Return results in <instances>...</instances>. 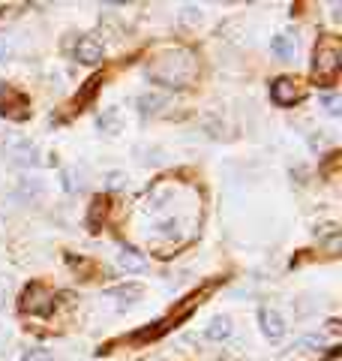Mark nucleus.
Returning a JSON list of instances; mask_svg holds the SVG:
<instances>
[{
  "instance_id": "obj_1",
  "label": "nucleus",
  "mask_w": 342,
  "mask_h": 361,
  "mask_svg": "<svg viewBox=\"0 0 342 361\" xmlns=\"http://www.w3.org/2000/svg\"><path fill=\"white\" fill-rule=\"evenodd\" d=\"M195 73H198L195 57H193V52H186V48H171V52L159 55L154 64L147 66V76L165 87H186L195 78Z\"/></svg>"
},
{
  "instance_id": "obj_2",
  "label": "nucleus",
  "mask_w": 342,
  "mask_h": 361,
  "mask_svg": "<svg viewBox=\"0 0 342 361\" xmlns=\"http://www.w3.org/2000/svg\"><path fill=\"white\" fill-rule=\"evenodd\" d=\"M339 73V43L334 36H321L313 55V78L318 85H334Z\"/></svg>"
},
{
  "instance_id": "obj_3",
  "label": "nucleus",
  "mask_w": 342,
  "mask_h": 361,
  "mask_svg": "<svg viewBox=\"0 0 342 361\" xmlns=\"http://www.w3.org/2000/svg\"><path fill=\"white\" fill-rule=\"evenodd\" d=\"M52 304H54V295L48 292L43 283H30L24 289V295H22V307L27 310V313H39V316H43V313L52 310Z\"/></svg>"
},
{
  "instance_id": "obj_4",
  "label": "nucleus",
  "mask_w": 342,
  "mask_h": 361,
  "mask_svg": "<svg viewBox=\"0 0 342 361\" xmlns=\"http://www.w3.org/2000/svg\"><path fill=\"white\" fill-rule=\"evenodd\" d=\"M0 115L3 118H13V120H24L30 115V106L22 94H15V90L3 87L0 90Z\"/></svg>"
},
{
  "instance_id": "obj_5",
  "label": "nucleus",
  "mask_w": 342,
  "mask_h": 361,
  "mask_svg": "<svg viewBox=\"0 0 342 361\" xmlns=\"http://www.w3.org/2000/svg\"><path fill=\"white\" fill-rule=\"evenodd\" d=\"M258 323H261V331H265V337L270 340H279L285 334V319L276 313V310H270V307H261L258 310Z\"/></svg>"
},
{
  "instance_id": "obj_6",
  "label": "nucleus",
  "mask_w": 342,
  "mask_h": 361,
  "mask_svg": "<svg viewBox=\"0 0 342 361\" xmlns=\"http://www.w3.org/2000/svg\"><path fill=\"white\" fill-rule=\"evenodd\" d=\"M270 97L276 99L279 106H291V103H297L300 99V90H297V85L291 82V78H276L274 85H270Z\"/></svg>"
},
{
  "instance_id": "obj_7",
  "label": "nucleus",
  "mask_w": 342,
  "mask_h": 361,
  "mask_svg": "<svg viewBox=\"0 0 342 361\" xmlns=\"http://www.w3.org/2000/svg\"><path fill=\"white\" fill-rule=\"evenodd\" d=\"M75 57L78 64H96V60H103V43L96 36H82L75 45Z\"/></svg>"
},
{
  "instance_id": "obj_8",
  "label": "nucleus",
  "mask_w": 342,
  "mask_h": 361,
  "mask_svg": "<svg viewBox=\"0 0 342 361\" xmlns=\"http://www.w3.org/2000/svg\"><path fill=\"white\" fill-rule=\"evenodd\" d=\"M117 265L124 268V271H129V274H138V271L147 268V259L138 253L135 247H120L117 250Z\"/></svg>"
},
{
  "instance_id": "obj_9",
  "label": "nucleus",
  "mask_w": 342,
  "mask_h": 361,
  "mask_svg": "<svg viewBox=\"0 0 342 361\" xmlns=\"http://www.w3.org/2000/svg\"><path fill=\"white\" fill-rule=\"evenodd\" d=\"M231 334H235V325H231L228 316H214L205 328V337L207 340H228Z\"/></svg>"
},
{
  "instance_id": "obj_10",
  "label": "nucleus",
  "mask_w": 342,
  "mask_h": 361,
  "mask_svg": "<svg viewBox=\"0 0 342 361\" xmlns=\"http://www.w3.org/2000/svg\"><path fill=\"white\" fill-rule=\"evenodd\" d=\"M108 295H112V298H120V301H126V304H133V301L142 298V286H138V283L114 286V289H108Z\"/></svg>"
},
{
  "instance_id": "obj_11",
  "label": "nucleus",
  "mask_w": 342,
  "mask_h": 361,
  "mask_svg": "<svg viewBox=\"0 0 342 361\" xmlns=\"http://www.w3.org/2000/svg\"><path fill=\"white\" fill-rule=\"evenodd\" d=\"M13 154L22 160V163H36L39 148H36V145H30V142H18V145H13Z\"/></svg>"
},
{
  "instance_id": "obj_12",
  "label": "nucleus",
  "mask_w": 342,
  "mask_h": 361,
  "mask_svg": "<svg viewBox=\"0 0 342 361\" xmlns=\"http://www.w3.org/2000/svg\"><path fill=\"white\" fill-rule=\"evenodd\" d=\"M274 52H276L279 57H295V39L276 36V39H274Z\"/></svg>"
},
{
  "instance_id": "obj_13",
  "label": "nucleus",
  "mask_w": 342,
  "mask_h": 361,
  "mask_svg": "<svg viewBox=\"0 0 342 361\" xmlns=\"http://www.w3.org/2000/svg\"><path fill=\"white\" fill-rule=\"evenodd\" d=\"M22 361H54V355L48 353V349H39V346H36V349H27Z\"/></svg>"
},
{
  "instance_id": "obj_14",
  "label": "nucleus",
  "mask_w": 342,
  "mask_h": 361,
  "mask_svg": "<svg viewBox=\"0 0 342 361\" xmlns=\"http://www.w3.org/2000/svg\"><path fill=\"white\" fill-rule=\"evenodd\" d=\"M138 106H142L144 112H147V108H159V106H163V97H142V99H138Z\"/></svg>"
},
{
  "instance_id": "obj_15",
  "label": "nucleus",
  "mask_w": 342,
  "mask_h": 361,
  "mask_svg": "<svg viewBox=\"0 0 342 361\" xmlns=\"http://www.w3.org/2000/svg\"><path fill=\"white\" fill-rule=\"evenodd\" d=\"M325 106H327V108H334V112H336V108H339V97H325Z\"/></svg>"
},
{
  "instance_id": "obj_16",
  "label": "nucleus",
  "mask_w": 342,
  "mask_h": 361,
  "mask_svg": "<svg viewBox=\"0 0 342 361\" xmlns=\"http://www.w3.org/2000/svg\"><path fill=\"white\" fill-rule=\"evenodd\" d=\"M9 55V43H6V36H0V60H3Z\"/></svg>"
},
{
  "instance_id": "obj_17",
  "label": "nucleus",
  "mask_w": 342,
  "mask_h": 361,
  "mask_svg": "<svg viewBox=\"0 0 342 361\" xmlns=\"http://www.w3.org/2000/svg\"><path fill=\"white\" fill-rule=\"evenodd\" d=\"M0 307H6V289L0 286Z\"/></svg>"
},
{
  "instance_id": "obj_18",
  "label": "nucleus",
  "mask_w": 342,
  "mask_h": 361,
  "mask_svg": "<svg viewBox=\"0 0 342 361\" xmlns=\"http://www.w3.org/2000/svg\"><path fill=\"white\" fill-rule=\"evenodd\" d=\"M3 344H6V328L0 325V346H3Z\"/></svg>"
},
{
  "instance_id": "obj_19",
  "label": "nucleus",
  "mask_w": 342,
  "mask_h": 361,
  "mask_svg": "<svg viewBox=\"0 0 342 361\" xmlns=\"http://www.w3.org/2000/svg\"><path fill=\"white\" fill-rule=\"evenodd\" d=\"M3 87H6V85H3V82H0V90H3Z\"/></svg>"
}]
</instances>
